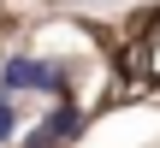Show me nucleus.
<instances>
[{
  "mask_svg": "<svg viewBox=\"0 0 160 148\" xmlns=\"http://www.w3.org/2000/svg\"><path fill=\"white\" fill-rule=\"evenodd\" d=\"M18 136H24V107L0 95V148H12Z\"/></svg>",
  "mask_w": 160,
  "mask_h": 148,
  "instance_id": "nucleus-3",
  "label": "nucleus"
},
{
  "mask_svg": "<svg viewBox=\"0 0 160 148\" xmlns=\"http://www.w3.org/2000/svg\"><path fill=\"white\" fill-rule=\"evenodd\" d=\"M0 95H6V101H18V95L65 101V65L36 59V53H12V59H0Z\"/></svg>",
  "mask_w": 160,
  "mask_h": 148,
  "instance_id": "nucleus-1",
  "label": "nucleus"
},
{
  "mask_svg": "<svg viewBox=\"0 0 160 148\" xmlns=\"http://www.w3.org/2000/svg\"><path fill=\"white\" fill-rule=\"evenodd\" d=\"M83 131V107H71V101H53V113L30 131V136H18L24 148H65L71 136Z\"/></svg>",
  "mask_w": 160,
  "mask_h": 148,
  "instance_id": "nucleus-2",
  "label": "nucleus"
}]
</instances>
